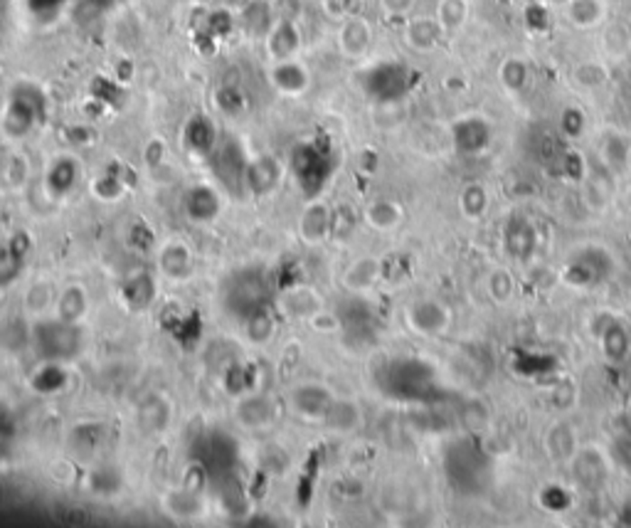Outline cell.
<instances>
[{
  "label": "cell",
  "mask_w": 631,
  "mask_h": 528,
  "mask_svg": "<svg viewBox=\"0 0 631 528\" xmlns=\"http://www.w3.org/2000/svg\"><path fill=\"white\" fill-rule=\"evenodd\" d=\"M33 344L47 361H57V363L70 361L81 348L80 324H70L60 316L40 319L33 326Z\"/></svg>",
  "instance_id": "6da1fadb"
},
{
  "label": "cell",
  "mask_w": 631,
  "mask_h": 528,
  "mask_svg": "<svg viewBox=\"0 0 631 528\" xmlns=\"http://www.w3.org/2000/svg\"><path fill=\"white\" fill-rule=\"evenodd\" d=\"M335 395L331 388H325L324 382L306 381L298 382L297 388L289 392V402L297 415L311 422H324L325 412L334 405Z\"/></svg>",
  "instance_id": "7a4b0ae2"
},
{
  "label": "cell",
  "mask_w": 631,
  "mask_h": 528,
  "mask_svg": "<svg viewBox=\"0 0 631 528\" xmlns=\"http://www.w3.org/2000/svg\"><path fill=\"white\" fill-rule=\"evenodd\" d=\"M277 415H279L277 402L262 392H244L235 402L237 422L247 429L269 428V425H274Z\"/></svg>",
  "instance_id": "3957f363"
},
{
  "label": "cell",
  "mask_w": 631,
  "mask_h": 528,
  "mask_svg": "<svg viewBox=\"0 0 631 528\" xmlns=\"http://www.w3.org/2000/svg\"><path fill=\"white\" fill-rule=\"evenodd\" d=\"M220 210H222V201H220V195H217V191L212 185L200 183V185L188 188L185 195H183V212H185V218L193 220L195 225H208V222H212V220L220 215Z\"/></svg>",
  "instance_id": "277c9868"
},
{
  "label": "cell",
  "mask_w": 631,
  "mask_h": 528,
  "mask_svg": "<svg viewBox=\"0 0 631 528\" xmlns=\"http://www.w3.org/2000/svg\"><path fill=\"white\" fill-rule=\"evenodd\" d=\"M449 309L434 299H422L415 301L410 309H407V321L410 326L415 328L417 334H424V336H434V334H442L444 328L449 326Z\"/></svg>",
  "instance_id": "5b68a950"
},
{
  "label": "cell",
  "mask_w": 631,
  "mask_h": 528,
  "mask_svg": "<svg viewBox=\"0 0 631 528\" xmlns=\"http://www.w3.org/2000/svg\"><path fill=\"white\" fill-rule=\"evenodd\" d=\"M298 232L306 245H321L334 232V210L325 203H308L304 215L298 220Z\"/></svg>",
  "instance_id": "8992f818"
},
{
  "label": "cell",
  "mask_w": 631,
  "mask_h": 528,
  "mask_svg": "<svg viewBox=\"0 0 631 528\" xmlns=\"http://www.w3.org/2000/svg\"><path fill=\"white\" fill-rule=\"evenodd\" d=\"M158 267L171 282H185L193 274V252L183 240H171L158 252Z\"/></svg>",
  "instance_id": "52a82bcc"
},
{
  "label": "cell",
  "mask_w": 631,
  "mask_h": 528,
  "mask_svg": "<svg viewBox=\"0 0 631 528\" xmlns=\"http://www.w3.org/2000/svg\"><path fill=\"white\" fill-rule=\"evenodd\" d=\"M281 175H284V168L271 156H262V158L244 165V183L257 195H267V193L274 191L279 185Z\"/></svg>",
  "instance_id": "ba28073f"
},
{
  "label": "cell",
  "mask_w": 631,
  "mask_h": 528,
  "mask_svg": "<svg viewBox=\"0 0 631 528\" xmlns=\"http://www.w3.org/2000/svg\"><path fill=\"white\" fill-rule=\"evenodd\" d=\"M77 178H80V165H77V161L70 158V156H62V158L52 161V165L47 168L45 188L54 201H62L67 193H72Z\"/></svg>",
  "instance_id": "9c48e42d"
},
{
  "label": "cell",
  "mask_w": 631,
  "mask_h": 528,
  "mask_svg": "<svg viewBox=\"0 0 631 528\" xmlns=\"http://www.w3.org/2000/svg\"><path fill=\"white\" fill-rule=\"evenodd\" d=\"M363 422V410L361 405L351 398H335L334 405L328 408L324 418V425L334 432H341V435H348V432H355L361 428Z\"/></svg>",
  "instance_id": "30bf717a"
},
{
  "label": "cell",
  "mask_w": 631,
  "mask_h": 528,
  "mask_svg": "<svg viewBox=\"0 0 631 528\" xmlns=\"http://www.w3.org/2000/svg\"><path fill=\"white\" fill-rule=\"evenodd\" d=\"M89 311V294L84 292L80 284H70L54 304V316L70 321V324H81Z\"/></svg>",
  "instance_id": "8fae6325"
},
{
  "label": "cell",
  "mask_w": 631,
  "mask_h": 528,
  "mask_svg": "<svg viewBox=\"0 0 631 528\" xmlns=\"http://www.w3.org/2000/svg\"><path fill=\"white\" fill-rule=\"evenodd\" d=\"M380 272H382V267H380V262L375 257H361V259H355V262L343 272V287L351 289V292L361 294L378 282Z\"/></svg>",
  "instance_id": "7c38bea8"
},
{
  "label": "cell",
  "mask_w": 631,
  "mask_h": 528,
  "mask_svg": "<svg viewBox=\"0 0 631 528\" xmlns=\"http://www.w3.org/2000/svg\"><path fill=\"white\" fill-rule=\"evenodd\" d=\"M281 311L297 321H308L314 314H318V297L308 287H294L281 297Z\"/></svg>",
  "instance_id": "4fadbf2b"
},
{
  "label": "cell",
  "mask_w": 631,
  "mask_h": 528,
  "mask_svg": "<svg viewBox=\"0 0 631 528\" xmlns=\"http://www.w3.org/2000/svg\"><path fill=\"white\" fill-rule=\"evenodd\" d=\"M572 467H575V476H578V482L582 484V486H587V489H597V486H602V484H605L607 465L597 449H585L582 455H575Z\"/></svg>",
  "instance_id": "5bb4252c"
},
{
  "label": "cell",
  "mask_w": 631,
  "mask_h": 528,
  "mask_svg": "<svg viewBox=\"0 0 631 528\" xmlns=\"http://www.w3.org/2000/svg\"><path fill=\"white\" fill-rule=\"evenodd\" d=\"M244 336L252 341L254 346H264L277 336V316L267 306L254 309L250 316H244Z\"/></svg>",
  "instance_id": "9a60e30c"
},
{
  "label": "cell",
  "mask_w": 631,
  "mask_h": 528,
  "mask_svg": "<svg viewBox=\"0 0 631 528\" xmlns=\"http://www.w3.org/2000/svg\"><path fill=\"white\" fill-rule=\"evenodd\" d=\"M271 80L279 87L284 94H301V91L308 87V72L298 62H289V60H281L274 72H271Z\"/></svg>",
  "instance_id": "2e32d148"
},
{
  "label": "cell",
  "mask_w": 631,
  "mask_h": 528,
  "mask_svg": "<svg viewBox=\"0 0 631 528\" xmlns=\"http://www.w3.org/2000/svg\"><path fill=\"white\" fill-rule=\"evenodd\" d=\"M37 107L33 101L13 99V104L5 111V131L10 137H25L30 128L35 127Z\"/></svg>",
  "instance_id": "e0dca14e"
},
{
  "label": "cell",
  "mask_w": 631,
  "mask_h": 528,
  "mask_svg": "<svg viewBox=\"0 0 631 528\" xmlns=\"http://www.w3.org/2000/svg\"><path fill=\"white\" fill-rule=\"evenodd\" d=\"M217 131L212 127V121L205 117H195L185 127V146L195 154H210L215 146Z\"/></svg>",
  "instance_id": "ac0fdd59"
},
{
  "label": "cell",
  "mask_w": 631,
  "mask_h": 528,
  "mask_svg": "<svg viewBox=\"0 0 631 528\" xmlns=\"http://www.w3.org/2000/svg\"><path fill=\"white\" fill-rule=\"evenodd\" d=\"M442 25H439V20H432V18H417L410 23V28H407V42L415 47V50H422V52H427V50H432V47H437V42H439V35H442Z\"/></svg>",
  "instance_id": "d6986e66"
},
{
  "label": "cell",
  "mask_w": 631,
  "mask_h": 528,
  "mask_svg": "<svg viewBox=\"0 0 631 528\" xmlns=\"http://www.w3.org/2000/svg\"><path fill=\"white\" fill-rule=\"evenodd\" d=\"M488 127L484 118H466L457 127V146L461 151H481L488 144Z\"/></svg>",
  "instance_id": "ffe728a7"
},
{
  "label": "cell",
  "mask_w": 631,
  "mask_h": 528,
  "mask_svg": "<svg viewBox=\"0 0 631 528\" xmlns=\"http://www.w3.org/2000/svg\"><path fill=\"white\" fill-rule=\"evenodd\" d=\"M365 220H368L370 228L380 230V232H388V230H395L402 220V208L392 201H375L370 203L368 210H365Z\"/></svg>",
  "instance_id": "44dd1931"
},
{
  "label": "cell",
  "mask_w": 631,
  "mask_h": 528,
  "mask_svg": "<svg viewBox=\"0 0 631 528\" xmlns=\"http://www.w3.org/2000/svg\"><path fill=\"white\" fill-rule=\"evenodd\" d=\"M548 455L555 459V462H572L575 459V429L560 422L551 429L548 435Z\"/></svg>",
  "instance_id": "7402d4cb"
},
{
  "label": "cell",
  "mask_w": 631,
  "mask_h": 528,
  "mask_svg": "<svg viewBox=\"0 0 631 528\" xmlns=\"http://www.w3.org/2000/svg\"><path fill=\"white\" fill-rule=\"evenodd\" d=\"M269 50L277 60H289L298 50V30L291 20H281L269 35Z\"/></svg>",
  "instance_id": "603a6c76"
},
{
  "label": "cell",
  "mask_w": 631,
  "mask_h": 528,
  "mask_svg": "<svg viewBox=\"0 0 631 528\" xmlns=\"http://www.w3.org/2000/svg\"><path fill=\"white\" fill-rule=\"evenodd\" d=\"M568 18L578 28H595L605 18V5L602 0H570Z\"/></svg>",
  "instance_id": "cb8c5ba5"
},
{
  "label": "cell",
  "mask_w": 631,
  "mask_h": 528,
  "mask_svg": "<svg viewBox=\"0 0 631 528\" xmlns=\"http://www.w3.org/2000/svg\"><path fill=\"white\" fill-rule=\"evenodd\" d=\"M341 47L348 57H361L370 47V28L363 20H351L341 33Z\"/></svg>",
  "instance_id": "d4e9b609"
},
{
  "label": "cell",
  "mask_w": 631,
  "mask_h": 528,
  "mask_svg": "<svg viewBox=\"0 0 631 528\" xmlns=\"http://www.w3.org/2000/svg\"><path fill=\"white\" fill-rule=\"evenodd\" d=\"M54 304H57V297H54V289L50 282H35L27 289L25 306L37 319H45L50 309H54Z\"/></svg>",
  "instance_id": "484cf974"
},
{
  "label": "cell",
  "mask_w": 631,
  "mask_h": 528,
  "mask_svg": "<svg viewBox=\"0 0 631 528\" xmlns=\"http://www.w3.org/2000/svg\"><path fill=\"white\" fill-rule=\"evenodd\" d=\"M33 344V326H27L25 321L8 319L0 324V346L5 351H20Z\"/></svg>",
  "instance_id": "4316f807"
},
{
  "label": "cell",
  "mask_w": 631,
  "mask_h": 528,
  "mask_svg": "<svg viewBox=\"0 0 631 528\" xmlns=\"http://www.w3.org/2000/svg\"><path fill=\"white\" fill-rule=\"evenodd\" d=\"M535 247V232L523 220H511L508 225V252L518 259H525Z\"/></svg>",
  "instance_id": "83f0119b"
},
{
  "label": "cell",
  "mask_w": 631,
  "mask_h": 528,
  "mask_svg": "<svg viewBox=\"0 0 631 528\" xmlns=\"http://www.w3.org/2000/svg\"><path fill=\"white\" fill-rule=\"evenodd\" d=\"M605 341H602V346H605V354L609 361H614V363H622L624 358H626V354H629V336H626V331H624L617 321H612L609 326H607L605 331Z\"/></svg>",
  "instance_id": "f1b7e54d"
},
{
  "label": "cell",
  "mask_w": 631,
  "mask_h": 528,
  "mask_svg": "<svg viewBox=\"0 0 631 528\" xmlns=\"http://www.w3.org/2000/svg\"><path fill=\"white\" fill-rule=\"evenodd\" d=\"M155 297L154 279L148 282V274H136L127 282V301L136 309H144L148 306Z\"/></svg>",
  "instance_id": "f546056e"
},
{
  "label": "cell",
  "mask_w": 631,
  "mask_h": 528,
  "mask_svg": "<svg viewBox=\"0 0 631 528\" xmlns=\"http://www.w3.org/2000/svg\"><path fill=\"white\" fill-rule=\"evenodd\" d=\"M528 77H531L528 64H525L521 57H508V60L501 64V82H504V87L508 91L525 90Z\"/></svg>",
  "instance_id": "4dcf8cb0"
},
{
  "label": "cell",
  "mask_w": 631,
  "mask_h": 528,
  "mask_svg": "<svg viewBox=\"0 0 631 528\" xmlns=\"http://www.w3.org/2000/svg\"><path fill=\"white\" fill-rule=\"evenodd\" d=\"M141 422H144L148 429H163L168 422H171V405L163 401V398H151V401L144 402L141 408Z\"/></svg>",
  "instance_id": "1f68e13d"
},
{
  "label": "cell",
  "mask_w": 631,
  "mask_h": 528,
  "mask_svg": "<svg viewBox=\"0 0 631 528\" xmlns=\"http://www.w3.org/2000/svg\"><path fill=\"white\" fill-rule=\"evenodd\" d=\"M572 77H575V82H578L579 87L595 90V87H602V84L607 82L609 74H607V70L599 62H582L575 67Z\"/></svg>",
  "instance_id": "d6a6232c"
},
{
  "label": "cell",
  "mask_w": 631,
  "mask_h": 528,
  "mask_svg": "<svg viewBox=\"0 0 631 528\" xmlns=\"http://www.w3.org/2000/svg\"><path fill=\"white\" fill-rule=\"evenodd\" d=\"M437 20H439V25L444 30L459 28L461 23L466 20V0H442Z\"/></svg>",
  "instance_id": "836d02e7"
},
{
  "label": "cell",
  "mask_w": 631,
  "mask_h": 528,
  "mask_svg": "<svg viewBox=\"0 0 631 528\" xmlns=\"http://www.w3.org/2000/svg\"><path fill=\"white\" fill-rule=\"evenodd\" d=\"M488 208L486 191L481 185H469L464 195H461V210L466 218H481Z\"/></svg>",
  "instance_id": "e575fe53"
},
{
  "label": "cell",
  "mask_w": 631,
  "mask_h": 528,
  "mask_svg": "<svg viewBox=\"0 0 631 528\" xmlns=\"http://www.w3.org/2000/svg\"><path fill=\"white\" fill-rule=\"evenodd\" d=\"M488 292H491V297H494L498 304H505V301L513 297V279H511V274L504 272V269L491 274V279H488Z\"/></svg>",
  "instance_id": "d590c367"
},
{
  "label": "cell",
  "mask_w": 631,
  "mask_h": 528,
  "mask_svg": "<svg viewBox=\"0 0 631 528\" xmlns=\"http://www.w3.org/2000/svg\"><path fill=\"white\" fill-rule=\"evenodd\" d=\"M525 25H528L532 33H545V30L551 28L548 5H545V3H528V5H525Z\"/></svg>",
  "instance_id": "8d00e7d4"
},
{
  "label": "cell",
  "mask_w": 631,
  "mask_h": 528,
  "mask_svg": "<svg viewBox=\"0 0 631 528\" xmlns=\"http://www.w3.org/2000/svg\"><path fill=\"white\" fill-rule=\"evenodd\" d=\"M562 131L568 134V137L578 138L585 134V127H587V118H585V111L578 109V107H568V109L562 111Z\"/></svg>",
  "instance_id": "74e56055"
},
{
  "label": "cell",
  "mask_w": 631,
  "mask_h": 528,
  "mask_svg": "<svg viewBox=\"0 0 631 528\" xmlns=\"http://www.w3.org/2000/svg\"><path fill=\"white\" fill-rule=\"evenodd\" d=\"M552 401H555L558 408H570V405H575V388H572L570 382H560L558 388H555V392H552Z\"/></svg>",
  "instance_id": "f35d334b"
},
{
  "label": "cell",
  "mask_w": 631,
  "mask_h": 528,
  "mask_svg": "<svg viewBox=\"0 0 631 528\" xmlns=\"http://www.w3.org/2000/svg\"><path fill=\"white\" fill-rule=\"evenodd\" d=\"M412 3H415V0H382V5H385L390 13H407V10L412 8Z\"/></svg>",
  "instance_id": "ab89813d"
},
{
  "label": "cell",
  "mask_w": 631,
  "mask_h": 528,
  "mask_svg": "<svg viewBox=\"0 0 631 528\" xmlns=\"http://www.w3.org/2000/svg\"><path fill=\"white\" fill-rule=\"evenodd\" d=\"M528 3H548V0H528Z\"/></svg>",
  "instance_id": "60d3db41"
}]
</instances>
